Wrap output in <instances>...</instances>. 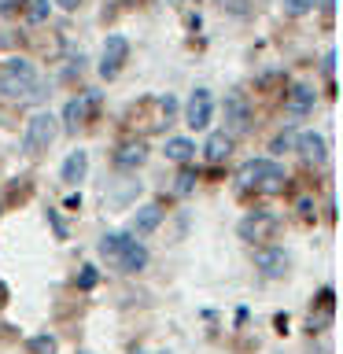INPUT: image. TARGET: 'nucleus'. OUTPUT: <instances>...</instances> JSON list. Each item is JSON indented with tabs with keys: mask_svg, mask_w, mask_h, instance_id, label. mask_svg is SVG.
I'll list each match as a JSON object with an SVG mask.
<instances>
[{
	"mask_svg": "<svg viewBox=\"0 0 343 354\" xmlns=\"http://www.w3.org/2000/svg\"><path fill=\"white\" fill-rule=\"evenodd\" d=\"M100 254L118 266L122 273H140L144 266H148V251H144V243H137L133 236L126 232H107L104 240H100Z\"/></svg>",
	"mask_w": 343,
	"mask_h": 354,
	"instance_id": "f257e3e1",
	"label": "nucleus"
},
{
	"mask_svg": "<svg viewBox=\"0 0 343 354\" xmlns=\"http://www.w3.org/2000/svg\"><path fill=\"white\" fill-rule=\"evenodd\" d=\"M0 93L11 100H41V85H37V71H33L30 59H8L4 71H0Z\"/></svg>",
	"mask_w": 343,
	"mask_h": 354,
	"instance_id": "f03ea898",
	"label": "nucleus"
},
{
	"mask_svg": "<svg viewBox=\"0 0 343 354\" xmlns=\"http://www.w3.org/2000/svg\"><path fill=\"white\" fill-rule=\"evenodd\" d=\"M240 181H243V188H254V192H284V170L273 159L243 162Z\"/></svg>",
	"mask_w": 343,
	"mask_h": 354,
	"instance_id": "7ed1b4c3",
	"label": "nucleus"
},
{
	"mask_svg": "<svg viewBox=\"0 0 343 354\" xmlns=\"http://www.w3.org/2000/svg\"><path fill=\"white\" fill-rule=\"evenodd\" d=\"M55 133H59V126H55V115H48V111H37V115L26 122V133H22V151H26V155L48 151V144L55 140Z\"/></svg>",
	"mask_w": 343,
	"mask_h": 354,
	"instance_id": "20e7f679",
	"label": "nucleus"
},
{
	"mask_svg": "<svg viewBox=\"0 0 343 354\" xmlns=\"http://www.w3.org/2000/svg\"><path fill=\"white\" fill-rule=\"evenodd\" d=\"M126 59H129V41L122 37V33H111L104 41V52H100V77H107V82L118 77Z\"/></svg>",
	"mask_w": 343,
	"mask_h": 354,
	"instance_id": "39448f33",
	"label": "nucleus"
},
{
	"mask_svg": "<svg viewBox=\"0 0 343 354\" xmlns=\"http://www.w3.org/2000/svg\"><path fill=\"white\" fill-rule=\"evenodd\" d=\"M210 115H214V96H210V88H196V93L188 96V104H185V122L192 129H207Z\"/></svg>",
	"mask_w": 343,
	"mask_h": 354,
	"instance_id": "423d86ee",
	"label": "nucleus"
},
{
	"mask_svg": "<svg viewBox=\"0 0 343 354\" xmlns=\"http://www.w3.org/2000/svg\"><path fill=\"white\" fill-rule=\"evenodd\" d=\"M254 266L262 270V277L277 281V277L288 273V251L284 248H259L254 251Z\"/></svg>",
	"mask_w": 343,
	"mask_h": 354,
	"instance_id": "0eeeda50",
	"label": "nucleus"
},
{
	"mask_svg": "<svg viewBox=\"0 0 343 354\" xmlns=\"http://www.w3.org/2000/svg\"><path fill=\"white\" fill-rule=\"evenodd\" d=\"M93 104H96L93 93L71 100V104H66V111H63V129H66V133H77V129H82L85 122H89V111H93Z\"/></svg>",
	"mask_w": 343,
	"mask_h": 354,
	"instance_id": "6e6552de",
	"label": "nucleus"
},
{
	"mask_svg": "<svg viewBox=\"0 0 343 354\" xmlns=\"http://www.w3.org/2000/svg\"><path fill=\"white\" fill-rule=\"evenodd\" d=\"M243 129H248V104H243L240 93H232V96H225V133L237 137Z\"/></svg>",
	"mask_w": 343,
	"mask_h": 354,
	"instance_id": "1a4fd4ad",
	"label": "nucleus"
},
{
	"mask_svg": "<svg viewBox=\"0 0 343 354\" xmlns=\"http://www.w3.org/2000/svg\"><path fill=\"white\" fill-rule=\"evenodd\" d=\"M273 225H277V221H273L270 214H251V218L240 221V236L248 240V243H254V240H270Z\"/></svg>",
	"mask_w": 343,
	"mask_h": 354,
	"instance_id": "9d476101",
	"label": "nucleus"
},
{
	"mask_svg": "<svg viewBox=\"0 0 343 354\" xmlns=\"http://www.w3.org/2000/svg\"><path fill=\"white\" fill-rule=\"evenodd\" d=\"M295 148H299V155H303V159H310V162H325V155H328V144H325V137H321V133H299V137H295Z\"/></svg>",
	"mask_w": 343,
	"mask_h": 354,
	"instance_id": "9b49d317",
	"label": "nucleus"
},
{
	"mask_svg": "<svg viewBox=\"0 0 343 354\" xmlns=\"http://www.w3.org/2000/svg\"><path fill=\"white\" fill-rule=\"evenodd\" d=\"M314 111V88L310 85H292V93H288V115L292 118H303Z\"/></svg>",
	"mask_w": 343,
	"mask_h": 354,
	"instance_id": "f8f14e48",
	"label": "nucleus"
},
{
	"mask_svg": "<svg viewBox=\"0 0 343 354\" xmlns=\"http://www.w3.org/2000/svg\"><path fill=\"white\" fill-rule=\"evenodd\" d=\"M159 221H163V207H159V203L140 207L137 218H133V236H148L151 229H159Z\"/></svg>",
	"mask_w": 343,
	"mask_h": 354,
	"instance_id": "ddd939ff",
	"label": "nucleus"
},
{
	"mask_svg": "<svg viewBox=\"0 0 343 354\" xmlns=\"http://www.w3.org/2000/svg\"><path fill=\"white\" fill-rule=\"evenodd\" d=\"M85 170H89V151H71L66 155V162H63V181L66 185H77V181H85Z\"/></svg>",
	"mask_w": 343,
	"mask_h": 354,
	"instance_id": "4468645a",
	"label": "nucleus"
},
{
	"mask_svg": "<svg viewBox=\"0 0 343 354\" xmlns=\"http://www.w3.org/2000/svg\"><path fill=\"white\" fill-rule=\"evenodd\" d=\"M229 151H232V137L225 129H218V133H210L207 144H203V155L210 162H221V159H229Z\"/></svg>",
	"mask_w": 343,
	"mask_h": 354,
	"instance_id": "2eb2a0df",
	"label": "nucleus"
},
{
	"mask_svg": "<svg viewBox=\"0 0 343 354\" xmlns=\"http://www.w3.org/2000/svg\"><path fill=\"white\" fill-rule=\"evenodd\" d=\"M196 155V144L188 140V137H170L166 140V159H174V162H188Z\"/></svg>",
	"mask_w": 343,
	"mask_h": 354,
	"instance_id": "dca6fc26",
	"label": "nucleus"
},
{
	"mask_svg": "<svg viewBox=\"0 0 343 354\" xmlns=\"http://www.w3.org/2000/svg\"><path fill=\"white\" fill-rule=\"evenodd\" d=\"M115 162H118V166H140V162H144V144H140V140L122 144L118 155H115Z\"/></svg>",
	"mask_w": 343,
	"mask_h": 354,
	"instance_id": "f3484780",
	"label": "nucleus"
},
{
	"mask_svg": "<svg viewBox=\"0 0 343 354\" xmlns=\"http://www.w3.org/2000/svg\"><path fill=\"white\" fill-rule=\"evenodd\" d=\"M314 4L317 0H284V11L292 19H303V15H310V11H314Z\"/></svg>",
	"mask_w": 343,
	"mask_h": 354,
	"instance_id": "a211bd4d",
	"label": "nucleus"
},
{
	"mask_svg": "<svg viewBox=\"0 0 343 354\" xmlns=\"http://www.w3.org/2000/svg\"><path fill=\"white\" fill-rule=\"evenodd\" d=\"M26 19H30V22H44V19H48V0H30Z\"/></svg>",
	"mask_w": 343,
	"mask_h": 354,
	"instance_id": "6ab92c4d",
	"label": "nucleus"
},
{
	"mask_svg": "<svg viewBox=\"0 0 343 354\" xmlns=\"http://www.w3.org/2000/svg\"><path fill=\"white\" fill-rule=\"evenodd\" d=\"M192 185H196V174H192V170H185L181 177H177V192H181V196L192 192Z\"/></svg>",
	"mask_w": 343,
	"mask_h": 354,
	"instance_id": "aec40b11",
	"label": "nucleus"
},
{
	"mask_svg": "<svg viewBox=\"0 0 343 354\" xmlns=\"http://www.w3.org/2000/svg\"><path fill=\"white\" fill-rule=\"evenodd\" d=\"M30 347L37 351V354H55V343H52V339H44V336H37V339L30 343Z\"/></svg>",
	"mask_w": 343,
	"mask_h": 354,
	"instance_id": "412c9836",
	"label": "nucleus"
},
{
	"mask_svg": "<svg viewBox=\"0 0 343 354\" xmlns=\"http://www.w3.org/2000/svg\"><path fill=\"white\" fill-rule=\"evenodd\" d=\"M96 284V270L93 266H85V273H82V288H93Z\"/></svg>",
	"mask_w": 343,
	"mask_h": 354,
	"instance_id": "4be33fe9",
	"label": "nucleus"
},
{
	"mask_svg": "<svg viewBox=\"0 0 343 354\" xmlns=\"http://www.w3.org/2000/svg\"><path fill=\"white\" fill-rule=\"evenodd\" d=\"M288 144H292V137H288V133H284V137H277V140H273V151H284Z\"/></svg>",
	"mask_w": 343,
	"mask_h": 354,
	"instance_id": "5701e85b",
	"label": "nucleus"
},
{
	"mask_svg": "<svg viewBox=\"0 0 343 354\" xmlns=\"http://www.w3.org/2000/svg\"><path fill=\"white\" fill-rule=\"evenodd\" d=\"M55 4H59L63 11H77V4H82V0H55Z\"/></svg>",
	"mask_w": 343,
	"mask_h": 354,
	"instance_id": "b1692460",
	"label": "nucleus"
}]
</instances>
